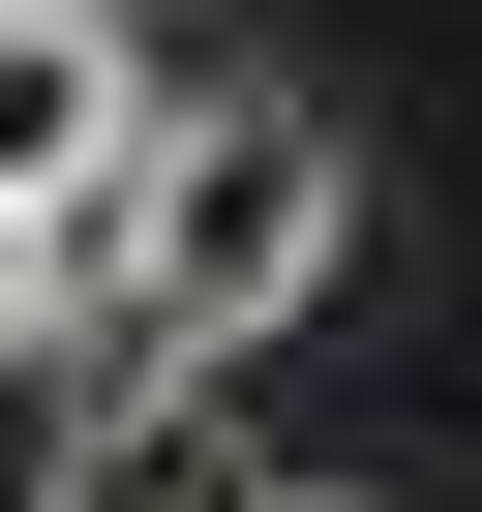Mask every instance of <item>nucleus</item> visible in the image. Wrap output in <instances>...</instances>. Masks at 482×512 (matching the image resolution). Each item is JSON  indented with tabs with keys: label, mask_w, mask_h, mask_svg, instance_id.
Here are the masks:
<instances>
[{
	"label": "nucleus",
	"mask_w": 482,
	"mask_h": 512,
	"mask_svg": "<svg viewBox=\"0 0 482 512\" xmlns=\"http://www.w3.org/2000/svg\"><path fill=\"white\" fill-rule=\"evenodd\" d=\"M151 151V31L121 0H0V211H91Z\"/></svg>",
	"instance_id": "obj_3"
},
{
	"label": "nucleus",
	"mask_w": 482,
	"mask_h": 512,
	"mask_svg": "<svg viewBox=\"0 0 482 512\" xmlns=\"http://www.w3.org/2000/svg\"><path fill=\"white\" fill-rule=\"evenodd\" d=\"M121 31H181V0H121Z\"/></svg>",
	"instance_id": "obj_6"
},
{
	"label": "nucleus",
	"mask_w": 482,
	"mask_h": 512,
	"mask_svg": "<svg viewBox=\"0 0 482 512\" xmlns=\"http://www.w3.org/2000/svg\"><path fill=\"white\" fill-rule=\"evenodd\" d=\"M362 272V151L302 121V91H211V121H151L91 211H61V332H121V362H272L302 302Z\"/></svg>",
	"instance_id": "obj_1"
},
{
	"label": "nucleus",
	"mask_w": 482,
	"mask_h": 512,
	"mask_svg": "<svg viewBox=\"0 0 482 512\" xmlns=\"http://www.w3.org/2000/svg\"><path fill=\"white\" fill-rule=\"evenodd\" d=\"M31 512H272V452H241V392H211V362H91V392H61V452H31Z\"/></svg>",
	"instance_id": "obj_2"
},
{
	"label": "nucleus",
	"mask_w": 482,
	"mask_h": 512,
	"mask_svg": "<svg viewBox=\"0 0 482 512\" xmlns=\"http://www.w3.org/2000/svg\"><path fill=\"white\" fill-rule=\"evenodd\" d=\"M272 512H362V482H272Z\"/></svg>",
	"instance_id": "obj_5"
},
{
	"label": "nucleus",
	"mask_w": 482,
	"mask_h": 512,
	"mask_svg": "<svg viewBox=\"0 0 482 512\" xmlns=\"http://www.w3.org/2000/svg\"><path fill=\"white\" fill-rule=\"evenodd\" d=\"M0 362H61V211H0Z\"/></svg>",
	"instance_id": "obj_4"
}]
</instances>
